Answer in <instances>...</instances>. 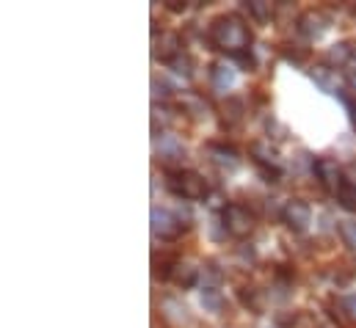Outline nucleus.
Returning <instances> with one entry per match:
<instances>
[{"instance_id": "7ed1b4c3", "label": "nucleus", "mask_w": 356, "mask_h": 328, "mask_svg": "<svg viewBox=\"0 0 356 328\" xmlns=\"http://www.w3.org/2000/svg\"><path fill=\"white\" fill-rule=\"evenodd\" d=\"M221 227H224L227 235L243 240V238H249V235L254 232V227H257V215H254L246 204L232 202V204H227V207L221 210Z\"/></svg>"}, {"instance_id": "0eeeda50", "label": "nucleus", "mask_w": 356, "mask_h": 328, "mask_svg": "<svg viewBox=\"0 0 356 328\" xmlns=\"http://www.w3.org/2000/svg\"><path fill=\"white\" fill-rule=\"evenodd\" d=\"M249 155L252 161L257 163V168L263 171V177H268V182H276L282 177V168H279V152L276 147H270V141H254L249 147Z\"/></svg>"}, {"instance_id": "39448f33", "label": "nucleus", "mask_w": 356, "mask_h": 328, "mask_svg": "<svg viewBox=\"0 0 356 328\" xmlns=\"http://www.w3.org/2000/svg\"><path fill=\"white\" fill-rule=\"evenodd\" d=\"M312 174L318 177L321 188H323L326 193H332V196H337V193L343 190V185H346L343 168H340L337 161H332V158H318V161H312Z\"/></svg>"}, {"instance_id": "4468645a", "label": "nucleus", "mask_w": 356, "mask_h": 328, "mask_svg": "<svg viewBox=\"0 0 356 328\" xmlns=\"http://www.w3.org/2000/svg\"><path fill=\"white\" fill-rule=\"evenodd\" d=\"M329 28V17L318 8H307L301 17H298V31L307 36V39H318L323 31Z\"/></svg>"}, {"instance_id": "423d86ee", "label": "nucleus", "mask_w": 356, "mask_h": 328, "mask_svg": "<svg viewBox=\"0 0 356 328\" xmlns=\"http://www.w3.org/2000/svg\"><path fill=\"white\" fill-rule=\"evenodd\" d=\"M182 53V36L175 31H155L152 36V58L161 61V64H175Z\"/></svg>"}, {"instance_id": "aec40b11", "label": "nucleus", "mask_w": 356, "mask_h": 328, "mask_svg": "<svg viewBox=\"0 0 356 328\" xmlns=\"http://www.w3.org/2000/svg\"><path fill=\"white\" fill-rule=\"evenodd\" d=\"M246 8H249V14H252V19L260 22V25H268V22L273 19V14H276V6L268 3V0H249Z\"/></svg>"}, {"instance_id": "5701e85b", "label": "nucleus", "mask_w": 356, "mask_h": 328, "mask_svg": "<svg viewBox=\"0 0 356 328\" xmlns=\"http://www.w3.org/2000/svg\"><path fill=\"white\" fill-rule=\"evenodd\" d=\"M202 306L210 309L213 315H221V312H224V298H221V293H218L216 287H213V290L204 287V293H202Z\"/></svg>"}, {"instance_id": "a211bd4d", "label": "nucleus", "mask_w": 356, "mask_h": 328, "mask_svg": "<svg viewBox=\"0 0 356 328\" xmlns=\"http://www.w3.org/2000/svg\"><path fill=\"white\" fill-rule=\"evenodd\" d=\"M210 83H213L216 91H227V88H232V83H235V67L227 64V61L213 64V67H210Z\"/></svg>"}, {"instance_id": "1a4fd4ad", "label": "nucleus", "mask_w": 356, "mask_h": 328, "mask_svg": "<svg viewBox=\"0 0 356 328\" xmlns=\"http://www.w3.org/2000/svg\"><path fill=\"white\" fill-rule=\"evenodd\" d=\"M282 224H284L290 232H296V235L307 232L309 224H312V207H309L307 202H301V199L284 202V207H282Z\"/></svg>"}, {"instance_id": "4be33fe9", "label": "nucleus", "mask_w": 356, "mask_h": 328, "mask_svg": "<svg viewBox=\"0 0 356 328\" xmlns=\"http://www.w3.org/2000/svg\"><path fill=\"white\" fill-rule=\"evenodd\" d=\"M175 262H177V256H158L155 254L152 256V273H155V279H169Z\"/></svg>"}, {"instance_id": "a878e982", "label": "nucleus", "mask_w": 356, "mask_h": 328, "mask_svg": "<svg viewBox=\"0 0 356 328\" xmlns=\"http://www.w3.org/2000/svg\"><path fill=\"white\" fill-rule=\"evenodd\" d=\"M152 88H155V102H158V97H161V99H169V85L163 81L152 78Z\"/></svg>"}, {"instance_id": "393cba45", "label": "nucleus", "mask_w": 356, "mask_h": 328, "mask_svg": "<svg viewBox=\"0 0 356 328\" xmlns=\"http://www.w3.org/2000/svg\"><path fill=\"white\" fill-rule=\"evenodd\" d=\"M172 67H175V72H177V75H185V78H191V75H193V64H191V58H188V56H179Z\"/></svg>"}, {"instance_id": "f257e3e1", "label": "nucleus", "mask_w": 356, "mask_h": 328, "mask_svg": "<svg viewBox=\"0 0 356 328\" xmlns=\"http://www.w3.org/2000/svg\"><path fill=\"white\" fill-rule=\"evenodd\" d=\"M207 39H210L213 50H221L232 58L249 53V47H252V31H249L246 19L235 11L218 14L207 28Z\"/></svg>"}, {"instance_id": "6e6552de", "label": "nucleus", "mask_w": 356, "mask_h": 328, "mask_svg": "<svg viewBox=\"0 0 356 328\" xmlns=\"http://www.w3.org/2000/svg\"><path fill=\"white\" fill-rule=\"evenodd\" d=\"M158 312H161V320H163L166 328H199V323L193 320V315L188 312V306L182 301H177V298H172V295H166L161 301Z\"/></svg>"}, {"instance_id": "ddd939ff", "label": "nucleus", "mask_w": 356, "mask_h": 328, "mask_svg": "<svg viewBox=\"0 0 356 328\" xmlns=\"http://www.w3.org/2000/svg\"><path fill=\"white\" fill-rule=\"evenodd\" d=\"M309 78L315 81V85H318L321 91H326V94H343L337 69H334V67H329L326 61H323V64H315V67L309 69Z\"/></svg>"}, {"instance_id": "cd10ccee", "label": "nucleus", "mask_w": 356, "mask_h": 328, "mask_svg": "<svg viewBox=\"0 0 356 328\" xmlns=\"http://www.w3.org/2000/svg\"><path fill=\"white\" fill-rule=\"evenodd\" d=\"M346 72V85L351 88V91H356V67H348V69H343Z\"/></svg>"}, {"instance_id": "f03ea898", "label": "nucleus", "mask_w": 356, "mask_h": 328, "mask_svg": "<svg viewBox=\"0 0 356 328\" xmlns=\"http://www.w3.org/2000/svg\"><path fill=\"white\" fill-rule=\"evenodd\" d=\"M166 190L185 202H202L210 193L207 179L193 168H169L166 171Z\"/></svg>"}, {"instance_id": "dca6fc26", "label": "nucleus", "mask_w": 356, "mask_h": 328, "mask_svg": "<svg viewBox=\"0 0 356 328\" xmlns=\"http://www.w3.org/2000/svg\"><path fill=\"white\" fill-rule=\"evenodd\" d=\"M177 108L185 116H191V119H204V116H207V99L199 97V94H193V91H185V94L179 97Z\"/></svg>"}, {"instance_id": "b1692460", "label": "nucleus", "mask_w": 356, "mask_h": 328, "mask_svg": "<svg viewBox=\"0 0 356 328\" xmlns=\"http://www.w3.org/2000/svg\"><path fill=\"white\" fill-rule=\"evenodd\" d=\"M337 202H340V207H346L348 213H356V182L346 179L343 190L337 193Z\"/></svg>"}, {"instance_id": "f3484780", "label": "nucleus", "mask_w": 356, "mask_h": 328, "mask_svg": "<svg viewBox=\"0 0 356 328\" xmlns=\"http://www.w3.org/2000/svg\"><path fill=\"white\" fill-rule=\"evenodd\" d=\"M356 58V50L351 47V42H337V44H332V50L326 53V64L329 67H334V69H348V64Z\"/></svg>"}, {"instance_id": "20e7f679", "label": "nucleus", "mask_w": 356, "mask_h": 328, "mask_svg": "<svg viewBox=\"0 0 356 328\" xmlns=\"http://www.w3.org/2000/svg\"><path fill=\"white\" fill-rule=\"evenodd\" d=\"M185 229H188V224H182L179 215L163 210V207H152V235H155L158 240L172 243V240H177Z\"/></svg>"}, {"instance_id": "f8f14e48", "label": "nucleus", "mask_w": 356, "mask_h": 328, "mask_svg": "<svg viewBox=\"0 0 356 328\" xmlns=\"http://www.w3.org/2000/svg\"><path fill=\"white\" fill-rule=\"evenodd\" d=\"M207 158L210 163L221 171H235L241 165V155L235 147H227V144H207Z\"/></svg>"}, {"instance_id": "c85d7f7f", "label": "nucleus", "mask_w": 356, "mask_h": 328, "mask_svg": "<svg viewBox=\"0 0 356 328\" xmlns=\"http://www.w3.org/2000/svg\"><path fill=\"white\" fill-rule=\"evenodd\" d=\"M348 116H351V127L356 133V99H348Z\"/></svg>"}, {"instance_id": "bb28decb", "label": "nucleus", "mask_w": 356, "mask_h": 328, "mask_svg": "<svg viewBox=\"0 0 356 328\" xmlns=\"http://www.w3.org/2000/svg\"><path fill=\"white\" fill-rule=\"evenodd\" d=\"M163 6L169 11H185L188 8V0H163Z\"/></svg>"}, {"instance_id": "9b49d317", "label": "nucleus", "mask_w": 356, "mask_h": 328, "mask_svg": "<svg viewBox=\"0 0 356 328\" xmlns=\"http://www.w3.org/2000/svg\"><path fill=\"white\" fill-rule=\"evenodd\" d=\"M155 155L163 161V163H177L185 158V147L177 136L172 133H163V136H155Z\"/></svg>"}, {"instance_id": "412c9836", "label": "nucleus", "mask_w": 356, "mask_h": 328, "mask_svg": "<svg viewBox=\"0 0 356 328\" xmlns=\"http://www.w3.org/2000/svg\"><path fill=\"white\" fill-rule=\"evenodd\" d=\"M337 235L343 246L356 254V221H337Z\"/></svg>"}, {"instance_id": "6ab92c4d", "label": "nucleus", "mask_w": 356, "mask_h": 328, "mask_svg": "<svg viewBox=\"0 0 356 328\" xmlns=\"http://www.w3.org/2000/svg\"><path fill=\"white\" fill-rule=\"evenodd\" d=\"M334 318H340L346 326H356V293L334 301Z\"/></svg>"}, {"instance_id": "9d476101", "label": "nucleus", "mask_w": 356, "mask_h": 328, "mask_svg": "<svg viewBox=\"0 0 356 328\" xmlns=\"http://www.w3.org/2000/svg\"><path fill=\"white\" fill-rule=\"evenodd\" d=\"M218 119L224 130H238L246 122V102L241 97H227L218 108Z\"/></svg>"}, {"instance_id": "2eb2a0df", "label": "nucleus", "mask_w": 356, "mask_h": 328, "mask_svg": "<svg viewBox=\"0 0 356 328\" xmlns=\"http://www.w3.org/2000/svg\"><path fill=\"white\" fill-rule=\"evenodd\" d=\"M169 281H172L175 287H179V290H191V287L199 281V268H196L193 262H188V259H177L175 268H172Z\"/></svg>"}]
</instances>
